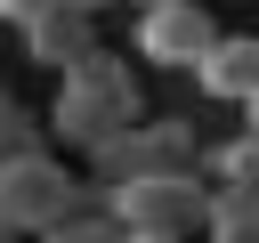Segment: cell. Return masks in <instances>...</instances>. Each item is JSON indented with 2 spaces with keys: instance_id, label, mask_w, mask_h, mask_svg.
<instances>
[{
  "instance_id": "cell-7",
  "label": "cell",
  "mask_w": 259,
  "mask_h": 243,
  "mask_svg": "<svg viewBox=\"0 0 259 243\" xmlns=\"http://www.w3.org/2000/svg\"><path fill=\"white\" fill-rule=\"evenodd\" d=\"M97 49V16L89 8H73V0H49L32 24H24V57L32 65H49V73H65L73 57H89Z\"/></svg>"
},
{
  "instance_id": "cell-4",
  "label": "cell",
  "mask_w": 259,
  "mask_h": 243,
  "mask_svg": "<svg viewBox=\"0 0 259 243\" xmlns=\"http://www.w3.org/2000/svg\"><path fill=\"white\" fill-rule=\"evenodd\" d=\"M97 178H146V170H202V138H194V122H178V113H146V122H130L97 162H89Z\"/></svg>"
},
{
  "instance_id": "cell-1",
  "label": "cell",
  "mask_w": 259,
  "mask_h": 243,
  "mask_svg": "<svg viewBox=\"0 0 259 243\" xmlns=\"http://www.w3.org/2000/svg\"><path fill=\"white\" fill-rule=\"evenodd\" d=\"M130 122H146V81L121 49H89L57 73V97H49V138H65V154L97 162Z\"/></svg>"
},
{
  "instance_id": "cell-13",
  "label": "cell",
  "mask_w": 259,
  "mask_h": 243,
  "mask_svg": "<svg viewBox=\"0 0 259 243\" xmlns=\"http://www.w3.org/2000/svg\"><path fill=\"white\" fill-rule=\"evenodd\" d=\"M73 8H89V16H105V8H113V0H73Z\"/></svg>"
},
{
  "instance_id": "cell-11",
  "label": "cell",
  "mask_w": 259,
  "mask_h": 243,
  "mask_svg": "<svg viewBox=\"0 0 259 243\" xmlns=\"http://www.w3.org/2000/svg\"><path fill=\"white\" fill-rule=\"evenodd\" d=\"M40 8H49V0H0V24H16V32H24V24L40 16Z\"/></svg>"
},
{
  "instance_id": "cell-9",
  "label": "cell",
  "mask_w": 259,
  "mask_h": 243,
  "mask_svg": "<svg viewBox=\"0 0 259 243\" xmlns=\"http://www.w3.org/2000/svg\"><path fill=\"white\" fill-rule=\"evenodd\" d=\"M202 170H210L219 186H259V130L243 122L227 146H210V154H202Z\"/></svg>"
},
{
  "instance_id": "cell-14",
  "label": "cell",
  "mask_w": 259,
  "mask_h": 243,
  "mask_svg": "<svg viewBox=\"0 0 259 243\" xmlns=\"http://www.w3.org/2000/svg\"><path fill=\"white\" fill-rule=\"evenodd\" d=\"M138 8H154V0H138Z\"/></svg>"
},
{
  "instance_id": "cell-8",
  "label": "cell",
  "mask_w": 259,
  "mask_h": 243,
  "mask_svg": "<svg viewBox=\"0 0 259 243\" xmlns=\"http://www.w3.org/2000/svg\"><path fill=\"white\" fill-rule=\"evenodd\" d=\"M202 235H219V243H259V186H219V178H210V219H202Z\"/></svg>"
},
{
  "instance_id": "cell-10",
  "label": "cell",
  "mask_w": 259,
  "mask_h": 243,
  "mask_svg": "<svg viewBox=\"0 0 259 243\" xmlns=\"http://www.w3.org/2000/svg\"><path fill=\"white\" fill-rule=\"evenodd\" d=\"M49 138V113H24L16 97L0 105V154H16V146H40Z\"/></svg>"
},
{
  "instance_id": "cell-5",
  "label": "cell",
  "mask_w": 259,
  "mask_h": 243,
  "mask_svg": "<svg viewBox=\"0 0 259 243\" xmlns=\"http://www.w3.org/2000/svg\"><path fill=\"white\" fill-rule=\"evenodd\" d=\"M210 40H219V24H210L202 0H154V8H138V40H130V57L162 65V73H194V57H202Z\"/></svg>"
},
{
  "instance_id": "cell-12",
  "label": "cell",
  "mask_w": 259,
  "mask_h": 243,
  "mask_svg": "<svg viewBox=\"0 0 259 243\" xmlns=\"http://www.w3.org/2000/svg\"><path fill=\"white\" fill-rule=\"evenodd\" d=\"M243 122H251V130H259V89H251V97H243Z\"/></svg>"
},
{
  "instance_id": "cell-2",
  "label": "cell",
  "mask_w": 259,
  "mask_h": 243,
  "mask_svg": "<svg viewBox=\"0 0 259 243\" xmlns=\"http://www.w3.org/2000/svg\"><path fill=\"white\" fill-rule=\"evenodd\" d=\"M113 202V227L130 243H178L210 219V170H146V178H97Z\"/></svg>"
},
{
  "instance_id": "cell-15",
  "label": "cell",
  "mask_w": 259,
  "mask_h": 243,
  "mask_svg": "<svg viewBox=\"0 0 259 243\" xmlns=\"http://www.w3.org/2000/svg\"><path fill=\"white\" fill-rule=\"evenodd\" d=\"M0 105H8V89H0Z\"/></svg>"
},
{
  "instance_id": "cell-6",
  "label": "cell",
  "mask_w": 259,
  "mask_h": 243,
  "mask_svg": "<svg viewBox=\"0 0 259 243\" xmlns=\"http://www.w3.org/2000/svg\"><path fill=\"white\" fill-rule=\"evenodd\" d=\"M194 89L210 105H243L259 89V32H219L202 57H194Z\"/></svg>"
},
{
  "instance_id": "cell-3",
  "label": "cell",
  "mask_w": 259,
  "mask_h": 243,
  "mask_svg": "<svg viewBox=\"0 0 259 243\" xmlns=\"http://www.w3.org/2000/svg\"><path fill=\"white\" fill-rule=\"evenodd\" d=\"M81 194H89V178H73L49 146L0 154V227H8V235H49Z\"/></svg>"
}]
</instances>
